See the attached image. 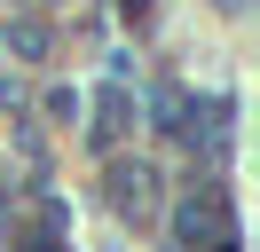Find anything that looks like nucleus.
<instances>
[{"label": "nucleus", "mask_w": 260, "mask_h": 252, "mask_svg": "<svg viewBox=\"0 0 260 252\" xmlns=\"http://www.w3.org/2000/svg\"><path fill=\"white\" fill-rule=\"evenodd\" d=\"M111 197H118V213H150V166H118Z\"/></svg>", "instance_id": "f257e3e1"}, {"label": "nucleus", "mask_w": 260, "mask_h": 252, "mask_svg": "<svg viewBox=\"0 0 260 252\" xmlns=\"http://www.w3.org/2000/svg\"><path fill=\"white\" fill-rule=\"evenodd\" d=\"M118 134H126V87H118V79H111V87H103V118H95V142H103V150H111Z\"/></svg>", "instance_id": "f03ea898"}, {"label": "nucleus", "mask_w": 260, "mask_h": 252, "mask_svg": "<svg viewBox=\"0 0 260 252\" xmlns=\"http://www.w3.org/2000/svg\"><path fill=\"white\" fill-rule=\"evenodd\" d=\"M16 252H71V244H55V236H32V244H16Z\"/></svg>", "instance_id": "7ed1b4c3"}]
</instances>
